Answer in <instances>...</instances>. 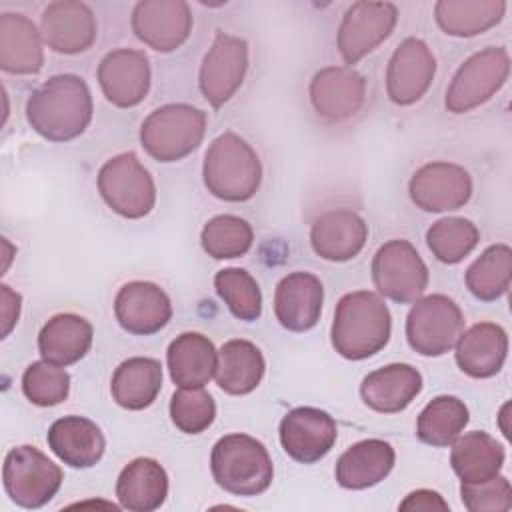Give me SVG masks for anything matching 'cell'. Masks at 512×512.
<instances>
[{"label": "cell", "mask_w": 512, "mask_h": 512, "mask_svg": "<svg viewBox=\"0 0 512 512\" xmlns=\"http://www.w3.org/2000/svg\"><path fill=\"white\" fill-rule=\"evenodd\" d=\"M96 184L106 206L122 218H144L156 204L154 178L134 152L108 158L98 170Z\"/></svg>", "instance_id": "cell-6"}, {"label": "cell", "mask_w": 512, "mask_h": 512, "mask_svg": "<svg viewBox=\"0 0 512 512\" xmlns=\"http://www.w3.org/2000/svg\"><path fill=\"white\" fill-rule=\"evenodd\" d=\"M254 242L252 226L234 214H218L210 218L202 232V250L214 260H230L244 256Z\"/></svg>", "instance_id": "cell-38"}, {"label": "cell", "mask_w": 512, "mask_h": 512, "mask_svg": "<svg viewBox=\"0 0 512 512\" xmlns=\"http://www.w3.org/2000/svg\"><path fill=\"white\" fill-rule=\"evenodd\" d=\"M48 448L70 468H92L106 450V438L96 422L84 416H62L46 434Z\"/></svg>", "instance_id": "cell-25"}, {"label": "cell", "mask_w": 512, "mask_h": 512, "mask_svg": "<svg viewBox=\"0 0 512 512\" xmlns=\"http://www.w3.org/2000/svg\"><path fill=\"white\" fill-rule=\"evenodd\" d=\"M216 294L224 300L232 316L254 322L262 314V292L256 278L244 268H222L214 276Z\"/></svg>", "instance_id": "cell-39"}, {"label": "cell", "mask_w": 512, "mask_h": 512, "mask_svg": "<svg viewBox=\"0 0 512 512\" xmlns=\"http://www.w3.org/2000/svg\"><path fill=\"white\" fill-rule=\"evenodd\" d=\"M470 420L468 406L458 396L442 394L432 398L416 420V436L420 442L436 448L450 446Z\"/></svg>", "instance_id": "cell-35"}, {"label": "cell", "mask_w": 512, "mask_h": 512, "mask_svg": "<svg viewBox=\"0 0 512 512\" xmlns=\"http://www.w3.org/2000/svg\"><path fill=\"white\" fill-rule=\"evenodd\" d=\"M396 462V452L390 442L380 438L360 440L348 446L334 468V478L340 488L366 490L388 478Z\"/></svg>", "instance_id": "cell-26"}, {"label": "cell", "mask_w": 512, "mask_h": 512, "mask_svg": "<svg viewBox=\"0 0 512 512\" xmlns=\"http://www.w3.org/2000/svg\"><path fill=\"white\" fill-rule=\"evenodd\" d=\"M216 418L214 398L204 388H180L170 398V420L184 434H202Z\"/></svg>", "instance_id": "cell-41"}, {"label": "cell", "mask_w": 512, "mask_h": 512, "mask_svg": "<svg viewBox=\"0 0 512 512\" xmlns=\"http://www.w3.org/2000/svg\"><path fill=\"white\" fill-rule=\"evenodd\" d=\"M450 450V466L460 484L486 482L500 474L506 452L502 444L484 430H472L458 436Z\"/></svg>", "instance_id": "cell-31"}, {"label": "cell", "mask_w": 512, "mask_h": 512, "mask_svg": "<svg viewBox=\"0 0 512 512\" xmlns=\"http://www.w3.org/2000/svg\"><path fill=\"white\" fill-rule=\"evenodd\" d=\"M62 480V468L36 446H14L4 456V490L8 498L20 508H42L56 496Z\"/></svg>", "instance_id": "cell-7"}, {"label": "cell", "mask_w": 512, "mask_h": 512, "mask_svg": "<svg viewBox=\"0 0 512 512\" xmlns=\"http://www.w3.org/2000/svg\"><path fill=\"white\" fill-rule=\"evenodd\" d=\"M456 364L470 378L496 376L508 356V334L500 324L478 322L462 330L454 344Z\"/></svg>", "instance_id": "cell-24"}, {"label": "cell", "mask_w": 512, "mask_h": 512, "mask_svg": "<svg viewBox=\"0 0 512 512\" xmlns=\"http://www.w3.org/2000/svg\"><path fill=\"white\" fill-rule=\"evenodd\" d=\"M266 362L260 348L242 338H234L222 344L218 350L216 384L230 396H244L256 390L264 378Z\"/></svg>", "instance_id": "cell-32"}, {"label": "cell", "mask_w": 512, "mask_h": 512, "mask_svg": "<svg viewBox=\"0 0 512 512\" xmlns=\"http://www.w3.org/2000/svg\"><path fill=\"white\" fill-rule=\"evenodd\" d=\"M398 8L392 2H354L342 16L336 46L346 66L374 52L394 30Z\"/></svg>", "instance_id": "cell-11"}, {"label": "cell", "mask_w": 512, "mask_h": 512, "mask_svg": "<svg viewBox=\"0 0 512 512\" xmlns=\"http://www.w3.org/2000/svg\"><path fill=\"white\" fill-rule=\"evenodd\" d=\"M166 364L178 388H204L216 374L218 350L200 332H182L166 350Z\"/></svg>", "instance_id": "cell-28"}, {"label": "cell", "mask_w": 512, "mask_h": 512, "mask_svg": "<svg viewBox=\"0 0 512 512\" xmlns=\"http://www.w3.org/2000/svg\"><path fill=\"white\" fill-rule=\"evenodd\" d=\"M92 114V92L78 74L50 76L26 100L30 128L48 142H70L82 136Z\"/></svg>", "instance_id": "cell-1"}, {"label": "cell", "mask_w": 512, "mask_h": 512, "mask_svg": "<svg viewBox=\"0 0 512 512\" xmlns=\"http://www.w3.org/2000/svg\"><path fill=\"white\" fill-rule=\"evenodd\" d=\"M398 510H450L448 502L434 490L420 488L410 492L400 504Z\"/></svg>", "instance_id": "cell-44"}, {"label": "cell", "mask_w": 512, "mask_h": 512, "mask_svg": "<svg viewBox=\"0 0 512 512\" xmlns=\"http://www.w3.org/2000/svg\"><path fill=\"white\" fill-rule=\"evenodd\" d=\"M44 40L36 24L18 12L0 14V68L16 76L38 74L44 66Z\"/></svg>", "instance_id": "cell-27"}, {"label": "cell", "mask_w": 512, "mask_h": 512, "mask_svg": "<svg viewBox=\"0 0 512 512\" xmlns=\"http://www.w3.org/2000/svg\"><path fill=\"white\" fill-rule=\"evenodd\" d=\"M94 338L92 324L72 312L52 316L38 332V352L42 360L56 366H70L82 360Z\"/></svg>", "instance_id": "cell-30"}, {"label": "cell", "mask_w": 512, "mask_h": 512, "mask_svg": "<svg viewBox=\"0 0 512 512\" xmlns=\"http://www.w3.org/2000/svg\"><path fill=\"white\" fill-rule=\"evenodd\" d=\"M506 8L504 0H438L434 20L448 36L472 38L500 24Z\"/></svg>", "instance_id": "cell-34"}, {"label": "cell", "mask_w": 512, "mask_h": 512, "mask_svg": "<svg viewBox=\"0 0 512 512\" xmlns=\"http://www.w3.org/2000/svg\"><path fill=\"white\" fill-rule=\"evenodd\" d=\"M480 242V230L468 218L448 216L436 220L426 230V244L432 256L442 264L462 262Z\"/></svg>", "instance_id": "cell-37"}, {"label": "cell", "mask_w": 512, "mask_h": 512, "mask_svg": "<svg viewBox=\"0 0 512 512\" xmlns=\"http://www.w3.org/2000/svg\"><path fill=\"white\" fill-rule=\"evenodd\" d=\"M430 272L418 250L404 238L384 242L372 258V282L380 296L414 304L428 288Z\"/></svg>", "instance_id": "cell-10"}, {"label": "cell", "mask_w": 512, "mask_h": 512, "mask_svg": "<svg viewBox=\"0 0 512 512\" xmlns=\"http://www.w3.org/2000/svg\"><path fill=\"white\" fill-rule=\"evenodd\" d=\"M162 390V364L156 358L132 356L118 364L110 380L112 400L124 410H144Z\"/></svg>", "instance_id": "cell-33"}, {"label": "cell", "mask_w": 512, "mask_h": 512, "mask_svg": "<svg viewBox=\"0 0 512 512\" xmlns=\"http://www.w3.org/2000/svg\"><path fill=\"white\" fill-rule=\"evenodd\" d=\"M0 302H2V338H6L12 328L18 324L20 308H22V296L14 292L8 284L0 286Z\"/></svg>", "instance_id": "cell-43"}, {"label": "cell", "mask_w": 512, "mask_h": 512, "mask_svg": "<svg viewBox=\"0 0 512 512\" xmlns=\"http://www.w3.org/2000/svg\"><path fill=\"white\" fill-rule=\"evenodd\" d=\"M466 288L480 302L502 298L512 280V248L508 244L488 246L466 270Z\"/></svg>", "instance_id": "cell-36"}, {"label": "cell", "mask_w": 512, "mask_h": 512, "mask_svg": "<svg viewBox=\"0 0 512 512\" xmlns=\"http://www.w3.org/2000/svg\"><path fill=\"white\" fill-rule=\"evenodd\" d=\"M40 34L52 52L72 56L92 48L98 36V24L88 4L80 0H56L42 12Z\"/></svg>", "instance_id": "cell-19"}, {"label": "cell", "mask_w": 512, "mask_h": 512, "mask_svg": "<svg viewBox=\"0 0 512 512\" xmlns=\"http://www.w3.org/2000/svg\"><path fill=\"white\" fill-rule=\"evenodd\" d=\"M114 316L128 334L150 336L170 322L172 302L158 284L132 280L116 292Z\"/></svg>", "instance_id": "cell-20"}, {"label": "cell", "mask_w": 512, "mask_h": 512, "mask_svg": "<svg viewBox=\"0 0 512 512\" xmlns=\"http://www.w3.org/2000/svg\"><path fill=\"white\" fill-rule=\"evenodd\" d=\"M324 286L312 272H290L274 290V314L282 328L290 332L312 330L322 314Z\"/></svg>", "instance_id": "cell-21"}, {"label": "cell", "mask_w": 512, "mask_h": 512, "mask_svg": "<svg viewBox=\"0 0 512 512\" xmlns=\"http://www.w3.org/2000/svg\"><path fill=\"white\" fill-rule=\"evenodd\" d=\"M422 392V374L402 362L386 364L364 376L360 384L362 402L380 414L406 410Z\"/></svg>", "instance_id": "cell-23"}, {"label": "cell", "mask_w": 512, "mask_h": 512, "mask_svg": "<svg viewBox=\"0 0 512 512\" xmlns=\"http://www.w3.org/2000/svg\"><path fill=\"white\" fill-rule=\"evenodd\" d=\"M168 496V474L154 458H134L116 480L120 508L130 512H154Z\"/></svg>", "instance_id": "cell-29"}, {"label": "cell", "mask_w": 512, "mask_h": 512, "mask_svg": "<svg viewBox=\"0 0 512 512\" xmlns=\"http://www.w3.org/2000/svg\"><path fill=\"white\" fill-rule=\"evenodd\" d=\"M464 330V314L446 294L418 298L406 316L408 346L420 356H444Z\"/></svg>", "instance_id": "cell-9"}, {"label": "cell", "mask_w": 512, "mask_h": 512, "mask_svg": "<svg viewBox=\"0 0 512 512\" xmlns=\"http://www.w3.org/2000/svg\"><path fill=\"white\" fill-rule=\"evenodd\" d=\"M150 80V60L142 50L116 48L98 64L100 90L116 108L138 106L150 90Z\"/></svg>", "instance_id": "cell-18"}, {"label": "cell", "mask_w": 512, "mask_h": 512, "mask_svg": "<svg viewBox=\"0 0 512 512\" xmlns=\"http://www.w3.org/2000/svg\"><path fill=\"white\" fill-rule=\"evenodd\" d=\"M206 112L184 102L152 110L140 126V144L156 162H178L204 140Z\"/></svg>", "instance_id": "cell-5"}, {"label": "cell", "mask_w": 512, "mask_h": 512, "mask_svg": "<svg viewBox=\"0 0 512 512\" xmlns=\"http://www.w3.org/2000/svg\"><path fill=\"white\" fill-rule=\"evenodd\" d=\"M408 196L422 212L458 210L472 196V176L454 162H428L412 174Z\"/></svg>", "instance_id": "cell-13"}, {"label": "cell", "mask_w": 512, "mask_h": 512, "mask_svg": "<svg viewBox=\"0 0 512 512\" xmlns=\"http://www.w3.org/2000/svg\"><path fill=\"white\" fill-rule=\"evenodd\" d=\"M368 240L366 220L352 210L324 212L310 228V246L322 260L348 262L356 258Z\"/></svg>", "instance_id": "cell-22"}, {"label": "cell", "mask_w": 512, "mask_h": 512, "mask_svg": "<svg viewBox=\"0 0 512 512\" xmlns=\"http://www.w3.org/2000/svg\"><path fill=\"white\" fill-rule=\"evenodd\" d=\"M132 32L156 52H174L192 32V12L184 0H142L132 10Z\"/></svg>", "instance_id": "cell-15"}, {"label": "cell", "mask_w": 512, "mask_h": 512, "mask_svg": "<svg viewBox=\"0 0 512 512\" xmlns=\"http://www.w3.org/2000/svg\"><path fill=\"white\" fill-rule=\"evenodd\" d=\"M436 58L420 38H404L386 66V94L396 106L416 104L432 86Z\"/></svg>", "instance_id": "cell-14"}, {"label": "cell", "mask_w": 512, "mask_h": 512, "mask_svg": "<svg viewBox=\"0 0 512 512\" xmlns=\"http://www.w3.org/2000/svg\"><path fill=\"white\" fill-rule=\"evenodd\" d=\"M246 70L248 42L240 36L218 32L198 72V88L204 100L212 108L224 106L242 86Z\"/></svg>", "instance_id": "cell-12"}, {"label": "cell", "mask_w": 512, "mask_h": 512, "mask_svg": "<svg viewBox=\"0 0 512 512\" xmlns=\"http://www.w3.org/2000/svg\"><path fill=\"white\" fill-rule=\"evenodd\" d=\"M308 96L320 118L346 122L364 106L366 78L350 66H326L312 76Z\"/></svg>", "instance_id": "cell-17"}, {"label": "cell", "mask_w": 512, "mask_h": 512, "mask_svg": "<svg viewBox=\"0 0 512 512\" xmlns=\"http://www.w3.org/2000/svg\"><path fill=\"white\" fill-rule=\"evenodd\" d=\"M278 434L284 452L292 460L314 464L332 450L338 428L328 412L314 406H298L280 420Z\"/></svg>", "instance_id": "cell-16"}, {"label": "cell", "mask_w": 512, "mask_h": 512, "mask_svg": "<svg viewBox=\"0 0 512 512\" xmlns=\"http://www.w3.org/2000/svg\"><path fill=\"white\" fill-rule=\"evenodd\" d=\"M460 498L470 512H506L512 508V486L506 476L478 484H460Z\"/></svg>", "instance_id": "cell-42"}, {"label": "cell", "mask_w": 512, "mask_h": 512, "mask_svg": "<svg viewBox=\"0 0 512 512\" xmlns=\"http://www.w3.org/2000/svg\"><path fill=\"white\" fill-rule=\"evenodd\" d=\"M210 470L216 484L234 496H258L270 488L274 478L266 446L240 432L216 440L210 454Z\"/></svg>", "instance_id": "cell-4"}, {"label": "cell", "mask_w": 512, "mask_h": 512, "mask_svg": "<svg viewBox=\"0 0 512 512\" xmlns=\"http://www.w3.org/2000/svg\"><path fill=\"white\" fill-rule=\"evenodd\" d=\"M202 180L206 190L224 202L250 200L262 182V164L256 150L236 132L214 138L204 154Z\"/></svg>", "instance_id": "cell-3"}, {"label": "cell", "mask_w": 512, "mask_h": 512, "mask_svg": "<svg viewBox=\"0 0 512 512\" xmlns=\"http://www.w3.org/2000/svg\"><path fill=\"white\" fill-rule=\"evenodd\" d=\"M510 56L504 46H486L468 56L452 76L444 106L452 114H466L488 102L508 80Z\"/></svg>", "instance_id": "cell-8"}, {"label": "cell", "mask_w": 512, "mask_h": 512, "mask_svg": "<svg viewBox=\"0 0 512 512\" xmlns=\"http://www.w3.org/2000/svg\"><path fill=\"white\" fill-rule=\"evenodd\" d=\"M390 334L392 316L378 292L356 290L338 300L330 340L342 358L366 360L388 344Z\"/></svg>", "instance_id": "cell-2"}, {"label": "cell", "mask_w": 512, "mask_h": 512, "mask_svg": "<svg viewBox=\"0 0 512 512\" xmlns=\"http://www.w3.org/2000/svg\"><path fill=\"white\" fill-rule=\"evenodd\" d=\"M22 392L34 406H56L68 398L70 374L62 366L46 360L32 362L22 374Z\"/></svg>", "instance_id": "cell-40"}]
</instances>
